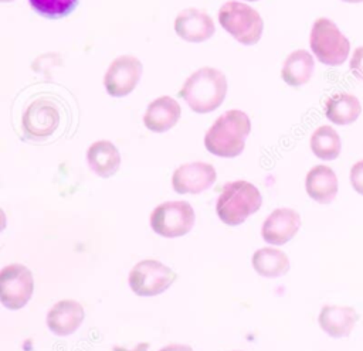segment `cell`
Here are the masks:
<instances>
[{"label":"cell","mask_w":363,"mask_h":351,"mask_svg":"<svg viewBox=\"0 0 363 351\" xmlns=\"http://www.w3.org/2000/svg\"><path fill=\"white\" fill-rule=\"evenodd\" d=\"M250 132L251 122L247 113L231 109L210 126L204 136V146L214 156L235 157L242 153Z\"/></svg>","instance_id":"obj_1"},{"label":"cell","mask_w":363,"mask_h":351,"mask_svg":"<svg viewBox=\"0 0 363 351\" xmlns=\"http://www.w3.org/2000/svg\"><path fill=\"white\" fill-rule=\"evenodd\" d=\"M227 89V78L221 71L203 67L186 79L179 95L196 113H208L224 102Z\"/></svg>","instance_id":"obj_2"},{"label":"cell","mask_w":363,"mask_h":351,"mask_svg":"<svg viewBox=\"0 0 363 351\" xmlns=\"http://www.w3.org/2000/svg\"><path fill=\"white\" fill-rule=\"evenodd\" d=\"M262 197L258 188L244 180L227 183L217 200L216 211L227 225L242 224L250 215L261 208Z\"/></svg>","instance_id":"obj_3"},{"label":"cell","mask_w":363,"mask_h":351,"mask_svg":"<svg viewBox=\"0 0 363 351\" xmlns=\"http://www.w3.org/2000/svg\"><path fill=\"white\" fill-rule=\"evenodd\" d=\"M221 27L244 45H254L259 41L264 23L259 13L245 3L227 1L218 10Z\"/></svg>","instance_id":"obj_4"},{"label":"cell","mask_w":363,"mask_h":351,"mask_svg":"<svg viewBox=\"0 0 363 351\" xmlns=\"http://www.w3.org/2000/svg\"><path fill=\"white\" fill-rule=\"evenodd\" d=\"M309 45L318 61L330 67L342 65L350 52L349 40L332 20L325 17L315 20L309 35Z\"/></svg>","instance_id":"obj_5"},{"label":"cell","mask_w":363,"mask_h":351,"mask_svg":"<svg viewBox=\"0 0 363 351\" xmlns=\"http://www.w3.org/2000/svg\"><path fill=\"white\" fill-rule=\"evenodd\" d=\"M61 110L55 99L40 96L28 103L21 117V129L27 139L41 142L50 137L58 127Z\"/></svg>","instance_id":"obj_6"},{"label":"cell","mask_w":363,"mask_h":351,"mask_svg":"<svg viewBox=\"0 0 363 351\" xmlns=\"http://www.w3.org/2000/svg\"><path fill=\"white\" fill-rule=\"evenodd\" d=\"M194 219V209L189 202L167 201L152 211L150 226L162 236L177 238L191 231Z\"/></svg>","instance_id":"obj_7"},{"label":"cell","mask_w":363,"mask_h":351,"mask_svg":"<svg viewBox=\"0 0 363 351\" xmlns=\"http://www.w3.org/2000/svg\"><path fill=\"white\" fill-rule=\"evenodd\" d=\"M176 273L155 259H145L138 262L129 272V286L138 296H157L169 289L174 280Z\"/></svg>","instance_id":"obj_8"},{"label":"cell","mask_w":363,"mask_h":351,"mask_svg":"<svg viewBox=\"0 0 363 351\" xmlns=\"http://www.w3.org/2000/svg\"><path fill=\"white\" fill-rule=\"evenodd\" d=\"M34 279L24 265L11 263L0 272V300L10 310L23 309L31 299Z\"/></svg>","instance_id":"obj_9"},{"label":"cell","mask_w":363,"mask_h":351,"mask_svg":"<svg viewBox=\"0 0 363 351\" xmlns=\"http://www.w3.org/2000/svg\"><path fill=\"white\" fill-rule=\"evenodd\" d=\"M143 67L133 55H121L115 58L104 76V86L111 96H126L138 85Z\"/></svg>","instance_id":"obj_10"},{"label":"cell","mask_w":363,"mask_h":351,"mask_svg":"<svg viewBox=\"0 0 363 351\" xmlns=\"http://www.w3.org/2000/svg\"><path fill=\"white\" fill-rule=\"evenodd\" d=\"M217 174L211 164L194 161L177 167L172 177V185L179 194H199L213 185Z\"/></svg>","instance_id":"obj_11"},{"label":"cell","mask_w":363,"mask_h":351,"mask_svg":"<svg viewBox=\"0 0 363 351\" xmlns=\"http://www.w3.org/2000/svg\"><path fill=\"white\" fill-rule=\"evenodd\" d=\"M301 226V217L292 208H277L264 221L261 235L267 243L284 245L292 239Z\"/></svg>","instance_id":"obj_12"},{"label":"cell","mask_w":363,"mask_h":351,"mask_svg":"<svg viewBox=\"0 0 363 351\" xmlns=\"http://www.w3.org/2000/svg\"><path fill=\"white\" fill-rule=\"evenodd\" d=\"M214 21L203 10L186 8L174 18L176 34L189 42H203L214 34Z\"/></svg>","instance_id":"obj_13"},{"label":"cell","mask_w":363,"mask_h":351,"mask_svg":"<svg viewBox=\"0 0 363 351\" xmlns=\"http://www.w3.org/2000/svg\"><path fill=\"white\" fill-rule=\"evenodd\" d=\"M84 307L71 299L57 301L47 314L48 328L60 337L75 333L84 321Z\"/></svg>","instance_id":"obj_14"},{"label":"cell","mask_w":363,"mask_h":351,"mask_svg":"<svg viewBox=\"0 0 363 351\" xmlns=\"http://www.w3.org/2000/svg\"><path fill=\"white\" fill-rule=\"evenodd\" d=\"M359 320L357 311L350 306L326 304L322 307L318 323L320 328L333 338L347 337Z\"/></svg>","instance_id":"obj_15"},{"label":"cell","mask_w":363,"mask_h":351,"mask_svg":"<svg viewBox=\"0 0 363 351\" xmlns=\"http://www.w3.org/2000/svg\"><path fill=\"white\" fill-rule=\"evenodd\" d=\"M180 105L173 98L160 96L149 103L143 115V123L149 130L162 133L172 129L180 119Z\"/></svg>","instance_id":"obj_16"},{"label":"cell","mask_w":363,"mask_h":351,"mask_svg":"<svg viewBox=\"0 0 363 351\" xmlns=\"http://www.w3.org/2000/svg\"><path fill=\"white\" fill-rule=\"evenodd\" d=\"M305 190L313 201L329 204L337 194V177L330 167L323 164L315 166L306 174Z\"/></svg>","instance_id":"obj_17"},{"label":"cell","mask_w":363,"mask_h":351,"mask_svg":"<svg viewBox=\"0 0 363 351\" xmlns=\"http://www.w3.org/2000/svg\"><path fill=\"white\" fill-rule=\"evenodd\" d=\"M86 161L96 176L106 178L118 171L121 166V154L112 142L98 140L88 147Z\"/></svg>","instance_id":"obj_18"},{"label":"cell","mask_w":363,"mask_h":351,"mask_svg":"<svg viewBox=\"0 0 363 351\" xmlns=\"http://www.w3.org/2000/svg\"><path fill=\"white\" fill-rule=\"evenodd\" d=\"M362 113L360 100L347 92H339L332 95L325 103L326 117L339 126L350 125L357 120Z\"/></svg>","instance_id":"obj_19"},{"label":"cell","mask_w":363,"mask_h":351,"mask_svg":"<svg viewBox=\"0 0 363 351\" xmlns=\"http://www.w3.org/2000/svg\"><path fill=\"white\" fill-rule=\"evenodd\" d=\"M313 68L315 61L311 52H308L306 50H296L285 58L281 69V76L284 82L289 86H301L309 82L313 74Z\"/></svg>","instance_id":"obj_20"},{"label":"cell","mask_w":363,"mask_h":351,"mask_svg":"<svg viewBox=\"0 0 363 351\" xmlns=\"http://www.w3.org/2000/svg\"><path fill=\"white\" fill-rule=\"evenodd\" d=\"M252 266L262 277H278L289 270V259L282 251L267 246L254 252Z\"/></svg>","instance_id":"obj_21"},{"label":"cell","mask_w":363,"mask_h":351,"mask_svg":"<svg viewBox=\"0 0 363 351\" xmlns=\"http://www.w3.org/2000/svg\"><path fill=\"white\" fill-rule=\"evenodd\" d=\"M340 137L332 126H319L311 136V150L320 160H335L340 154Z\"/></svg>","instance_id":"obj_22"},{"label":"cell","mask_w":363,"mask_h":351,"mask_svg":"<svg viewBox=\"0 0 363 351\" xmlns=\"http://www.w3.org/2000/svg\"><path fill=\"white\" fill-rule=\"evenodd\" d=\"M31 7L41 16L58 18L68 14L78 0H28Z\"/></svg>","instance_id":"obj_23"},{"label":"cell","mask_w":363,"mask_h":351,"mask_svg":"<svg viewBox=\"0 0 363 351\" xmlns=\"http://www.w3.org/2000/svg\"><path fill=\"white\" fill-rule=\"evenodd\" d=\"M350 184L356 192L363 195V160H359L352 166Z\"/></svg>","instance_id":"obj_24"},{"label":"cell","mask_w":363,"mask_h":351,"mask_svg":"<svg viewBox=\"0 0 363 351\" xmlns=\"http://www.w3.org/2000/svg\"><path fill=\"white\" fill-rule=\"evenodd\" d=\"M349 68L352 71V74L363 81V45L357 47L352 57H350V62H349Z\"/></svg>","instance_id":"obj_25"},{"label":"cell","mask_w":363,"mask_h":351,"mask_svg":"<svg viewBox=\"0 0 363 351\" xmlns=\"http://www.w3.org/2000/svg\"><path fill=\"white\" fill-rule=\"evenodd\" d=\"M159 351H193V348L186 344H170V345L163 347Z\"/></svg>","instance_id":"obj_26"},{"label":"cell","mask_w":363,"mask_h":351,"mask_svg":"<svg viewBox=\"0 0 363 351\" xmlns=\"http://www.w3.org/2000/svg\"><path fill=\"white\" fill-rule=\"evenodd\" d=\"M149 343H140L132 348H123V347H113V351H147Z\"/></svg>","instance_id":"obj_27"},{"label":"cell","mask_w":363,"mask_h":351,"mask_svg":"<svg viewBox=\"0 0 363 351\" xmlns=\"http://www.w3.org/2000/svg\"><path fill=\"white\" fill-rule=\"evenodd\" d=\"M342 1H346V3H363V0H342Z\"/></svg>","instance_id":"obj_28"},{"label":"cell","mask_w":363,"mask_h":351,"mask_svg":"<svg viewBox=\"0 0 363 351\" xmlns=\"http://www.w3.org/2000/svg\"><path fill=\"white\" fill-rule=\"evenodd\" d=\"M3 3H7V1H13V0H1Z\"/></svg>","instance_id":"obj_29"},{"label":"cell","mask_w":363,"mask_h":351,"mask_svg":"<svg viewBox=\"0 0 363 351\" xmlns=\"http://www.w3.org/2000/svg\"><path fill=\"white\" fill-rule=\"evenodd\" d=\"M250 1H257V0H250Z\"/></svg>","instance_id":"obj_30"}]
</instances>
